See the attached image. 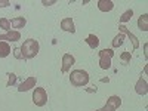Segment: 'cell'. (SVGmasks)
<instances>
[{
  "instance_id": "obj_10",
  "label": "cell",
  "mask_w": 148,
  "mask_h": 111,
  "mask_svg": "<svg viewBox=\"0 0 148 111\" xmlns=\"http://www.w3.org/2000/svg\"><path fill=\"white\" fill-rule=\"evenodd\" d=\"M19 39H21L19 31H8L6 34L0 36V40H6V43L8 42H18Z\"/></svg>"
},
{
  "instance_id": "obj_23",
  "label": "cell",
  "mask_w": 148,
  "mask_h": 111,
  "mask_svg": "<svg viewBox=\"0 0 148 111\" xmlns=\"http://www.w3.org/2000/svg\"><path fill=\"white\" fill-rule=\"evenodd\" d=\"M10 5L9 0H0V8H8Z\"/></svg>"
},
{
  "instance_id": "obj_8",
  "label": "cell",
  "mask_w": 148,
  "mask_h": 111,
  "mask_svg": "<svg viewBox=\"0 0 148 111\" xmlns=\"http://www.w3.org/2000/svg\"><path fill=\"white\" fill-rule=\"evenodd\" d=\"M119 30H120V33H123L125 36H127L129 39H130V42H132V45H133V49H138V47H139V40H138V37L135 36V34H132L125 25H120Z\"/></svg>"
},
{
  "instance_id": "obj_22",
  "label": "cell",
  "mask_w": 148,
  "mask_h": 111,
  "mask_svg": "<svg viewBox=\"0 0 148 111\" xmlns=\"http://www.w3.org/2000/svg\"><path fill=\"white\" fill-rule=\"evenodd\" d=\"M14 55H15V58H18V59H24L22 58V53H21V49L18 47V49H14Z\"/></svg>"
},
{
  "instance_id": "obj_14",
  "label": "cell",
  "mask_w": 148,
  "mask_h": 111,
  "mask_svg": "<svg viewBox=\"0 0 148 111\" xmlns=\"http://www.w3.org/2000/svg\"><path fill=\"white\" fill-rule=\"evenodd\" d=\"M138 28L141 31H148V15L147 14L139 16V19H138Z\"/></svg>"
},
{
  "instance_id": "obj_16",
  "label": "cell",
  "mask_w": 148,
  "mask_h": 111,
  "mask_svg": "<svg viewBox=\"0 0 148 111\" xmlns=\"http://www.w3.org/2000/svg\"><path fill=\"white\" fill-rule=\"evenodd\" d=\"M86 43L90 46V49H96L98 45H99V39H98L95 34H89L88 37H86Z\"/></svg>"
},
{
  "instance_id": "obj_4",
  "label": "cell",
  "mask_w": 148,
  "mask_h": 111,
  "mask_svg": "<svg viewBox=\"0 0 148 111\" xmlns=\"http://www.w3.org/2000/svg\"><path fill=\"white\" fill-rule=\"evenodd\" d=\"M33 102L37 107H43L47 102V93L45 90V88H36L33 92Z\"/></svg>"
},
{
  "instance_id": "obj_1",
  "label": "cell",
  "mask_w": 148,
  "mask_h": 111,
  "mask_svg": "<svg viewBox=\"0 0 148 111\" xmlns=\"http://www.w3.org/2000/svg\"><path fill=\"white\" fill-rule=\"evenodd\" d=\"M19 49H21V53H22L24 59H31V58H34L37 53H39L40 46H39V42H37V40L28 39V40L24 42V45Z\"/></svg>"
},
{
  "instance_id": "obj_18",
  "label": "cell",
  "mask_w": 148,
  "mask_h": 111,
  "mask_svg": "<svg viewBox=\"0 0 148 111\" xmlns=\"http://www.w3.org/2000/svg\"><path fill=\"white\" fill-rule=\"evenodd\" d=\"M133 16V10L132 9H129V10H126L125 14H123L121 16H120V22L121 24H125V22H127V21H130V18Z\"/></svg>"
},
{
  "instance_id": "obj_19",
  "label": "cell",
  "mask_w": 148,
  "mask_h": 111,
  "mask_svg": "<svg viewBox=\"0 0 148 111\" xmlns=\"http://www.w3.org/2000/svg\"><path fill=\"white\" fill-rule=\"evenodd\" d=\"M0 28L5 31H10V21L6 18H0Z\"/></svg>"
},
{
  "instance_id": "obj_3",
  "label": "cell",
  "mask_w": 148,
  "mask_h": 111,
  "mask_svg": "<svg viewBox=\"0 0 148 111\" xmlns=\"http://www.w3.org/2000/svg\"><path fill=\"white\" fill-rule=\"evenodd\" d=\"M114 56L113 49H102L99 52V67L102 70H108L111 67V58Z\"/></svg>"
},
{
  "instance_id": "obj_2",
  "label": "cell",
  "mask_w": 148,
  "mask_h": 111,
  "mask_svg": "<svg viewBox=\"0 0 148 111\" xmlns=\"http://www.w3.org/2000/svg\"><path fill=\"white\" fill-rule=\"evenodd\" d=\"M70 82L76 88H83L89 83V74L84 70H74L70 74Z\"/></svg>"
},
{
  "instance_id": "obj_13",
  "label": "cell",
  "mask_w": 148,
  "mask_h": 111,
  "mask_svg": "<svg viewBox=\"0 0 148 111\" xmlns=\"http://www.w3.org/2000/svg\"><path fill=\"white\" fill-rule=\"evenodd\" d=\"M25 24H27V19L24 16H16V18H14L10 21V25L14 28H24V27H25Z\"/></svg>"
},
{
  "instance_id": "obj_24",
  "label": "cell",
  "mask_w": 148,
  "mask_h": 111,
  "mask_svg": "<svg viewBox=\"0 0 148 111\" xmlns=\"http://www.w3.org/2000/svg\"><path fill=\"white\" fill-rule=\"evenodd\" d=\"M45 6H51V5H55L56 2H55V0H52V2H47V0H43V2H42Z\"/></svg>"
},
{
  "instance_id": "obj_21",
  "label": "cell",
  "mask_w": 148,
  "mask_h": 111,
  "mask_svg": "<svg viewBox=\"0 0 148 111\" xmlns=\"http://www.w3.org/2000/svg\"><path fill=\"white\" fill-rule=\"evenodd\" d=\"M8 76H9V82H8L6 86H8V88H10V86L16 82V76H15V74H8Z\"/></svg>"
},
{
  "instance_id": "obj_15",
  "label": "cell",
  "mask_w": 148,
  "mask_h": 111,
  "mask_svg": "<svg viewBox=\"0 0 148 111\" xmlns=\"http://www.w3.org/2000/svg\"><path fill=\"white\" fill-rule=\"evenodd\" d=\"M10 46L6 42H0V58H6L10 55Z\"/></svg>"
},
{
  "instance_id": "obj_11",
  "label": "cell",
  "mask_w": 148,
  "mask_h": 111,
  "mask_svg": "<svg viewBox=\"0 0 148 111\" xmlns=\"http://www.w3.org/2000/svg\"><path fill=\"white\" fill-rule=\"evenodd\" d=\"M61 28L64 31H68V33H76V27H74V21L71 18H64L61 21Z\"/></svg>"
},
{
  "instance_id": "obj_7",
  "label": "cell",
  "mask_w": 148,
  "mask_h": 111,
  "mask_svg": "<svg viewBox=\"0 0 148 111\" xmlns=\"http://www.w3.org/2000/svg\"><path fill=\"white\" fill-rule=\"evenodd\" d=\"M36 82H37V79H36V77H28L27 80H24V82L19 84L18 92H27V90L33 89L34 86H36Z\"/></svg>"
},
{
  "instance_id": "obj_6",
  "label": "cell",
  "mask_w": 148,
  "mask_h": 111,
  "mask_svg": "<svg viewBox=\"0 0 148 111\" xmlns=\"http://www.w3.org/2000/svg\"><path fill=\"white\" fill-rule=\"evenodd\" d=\"M74 64H76V58H74L73 55H70V53H65L62 56V67H61V71H62V73H68L70 68Z\"/></svg>"
},
{
  "instance_id": "obj_17",
  "label": "cell",
  "mask_w": 148,
  "mask_h": 111,
  "mask_svg": "<svg viewBox=\"0 0 148 111\" xmlns=\"http://www.w3.org/2000/svg\"><path fill=\"white\" fill-rule=\"evenodd\" d=\"M123 42H125V34H123V33H119V34L114 37V40H113V47H119V46H121Z\"/></svg>"
},
{
  "instance_id": "obj_12",
  "label": "cell",
  "mask_w": 148,
  "mask_h": 111,
  "mask_svg": "<svg viewBox=\"0 0 148 111\" xmlns=\"http://www.w3.org/2000/svg\"><path fill=\"white\" fill-rule=\"evenodd\" d=\"M114 8V2L111 0H98V9L101 12H110Z\"/></svg>"
},
{
  "instance_id": "obj_20",
  "label": "cell",
  "mask_w": 148,
  "mask_h": 111,
  "mask_svg": "<svg viewBox=\"0 0 148 111\" xmlns=\"http://www.w3.org/2000/svg\"><path fill=\"white\" fill-rule=\"evenodd\" d=\"M130 58H132L130 52H123V53L120 55V59H121V62L125 64V65H127V64L130 62Z\"/></svg>"
},
{
  "instance_id": "obj_5",
  "label": "cell",
  "mask_w": 148,
  "mask_h": 111,
  "mask_svg": "<svg viewBox=\"0 0 148 111\" xmlns=\"http://www.w3.org/2000/svg\"><path fill=\"white\" fill-rule=\"evenodd\" d=\"M120 105H121V98L117 96V95H113V96H110L107 99V104L102 108L95 110V111H117V108Z\"/></svg>"
},
{
  "instance_id": "obj_9",
  "label": "cell",
  "mask_w": 148,
  "mask_h": 111,
  "mask_svg": "<svg viewBox=\"0 0 148 111\" xmlns=\"http://www.w3.org/2000/svg\"><path fill=\"white\" fill-rule=\"evenodd\" d=\"M135 92H136L138 95H147L148 92V83L145 79L139 77V80L136 82V84H135Z\"/></svg>"
}]
</instances>
